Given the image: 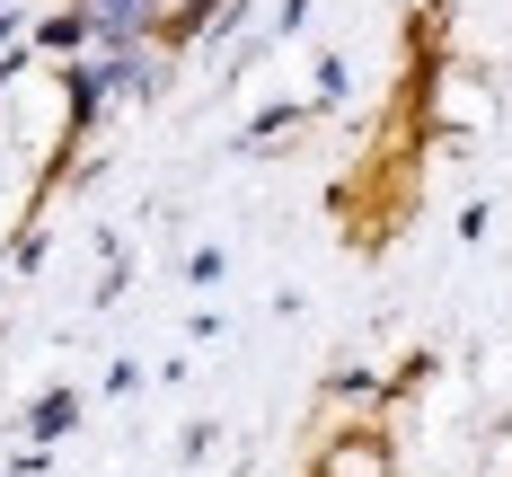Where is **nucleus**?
I'll return each mask as SVG.
<instances>
[{
  "mask_svg": "<svg viewBox=\"0 0 512 477\" xmlns=\"http://www.w3.org/2000/svg\"><path fill=\"white\" fill-rule=\"evenodd\" d=\"M142 9H151V0H89V27H98V36H133Z\"/></svg>",
  "mask_w": 512,
  "mask_h": 477,
  "instance_id": "obj_1",
  "label": "nucleus"
}]
</instances>
